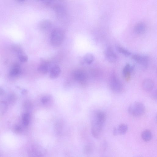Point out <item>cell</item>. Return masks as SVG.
Listing matches in <instances>:
<instances>
[{
    "mask_svg": "<svg viewBox=\"0 0 157 157\" xmlns=\"http://www.w3.org/2000/svg\"><path fill=\"white\" fill-rule=\"evenodd\" d=\"M106 119V116L103 112L98 111L94 116L92 127L93 136L96 139L101 137L103 127Z\"/></svg>",
    "mask_w": 157,
    "mask_h": 157,
    "instance_id": "6da1fadb",
    "label": "cell"
},
{
    "mask_svg": "<svg viewBox=\"0 0 157 157\" xmlns=\"http://www.w3.org/2000/svg\"><path fill=\"white\" fill-rule=\"evenodd\" d=\"M145 110V106L144 104L138 102L132 103L128 108V111L129 114L136 117L142 116L144 113Z\"/></svg>",
    "mask_w": 157,
    "mask_h": 157,
    "instance_id": "7a4b0ae2",
    "label": "cell"
},
{
    "mask_svg": "<svg viewBox=\"0 0 157 157\" xmlns=\"http://www.w3.org/2000/svg\"><path fill=\"white\" fill-rule=\"evenodd\" d=\"M64 37L63 31L59 29H55L52 31L50 36V42L52 45L58 47L62 43Z\"/></svg>",
    "mask_w": 157,
    "mask_h": 157,
    "instance_id": "3957f363",
    "label": "cell"
},
{
    "mask_svg": "<svg viewBox=\"0 0 157 157\" xmlns=\"http://www.w3.org/2000/svg\"><path fill=\"white\" fill-rule=\"evenodd\" d=\"M109 82L110 87L112 91L116 93L122 91L123 84L116 75H112L110 78Z\"/></svg>",
    "mask_w": 157,
    "mask_h": 157,
    "instance_id": "277c9868",
    "label": "cell"
},
{
    "mask_svg": "<svg viewBox=\"0 0 157 157\" xmlns=\"http://www.w3.org/2000/svg\"><path fill=\"white\" fill-rule=\"evenodd\" d=\"M105 55L106 60L111 63L116 62L117 60V55L110 47H108L105 51Z\"/></svg>",
    "mask_w": 157,
    "mask_h": 157,
    "instance_id": "5b68a950",
    "label": "cell"
},
{
    "mask_svg": "<svg viewBox=\"0 0 157 157\" xmlns=\"http://www.w3.org/2000/svg\"><path fill=\"white\" fill-rule=\"evenodd\" d=\"M134 66L127 64L124 67L123 71V75L124 80L129 81L130 79L131 73L134 69Z\"/></svg>",
    "mask_w": 157,
    "mask_h": 157,
    "instance_id": "8992f818",
    "label": "cell"
},
{
    "mask_svg": "<svg viewBox=\"0 0 157 157\" xmlns=\"http://www.w3.org/2000/svg\"><path fill=\"white\" fill-rule=\"evenodd\" d=\"M132 59L139 64L143 66H146L148 64V57L144 55L135 54L132 56Z\"/></svg>",
    "mask_w": 157,
    "mask_h": 157,
    "instance_id": "52a82bcc",
    "label": "cell"
},
{
    "mask_svg": "<svg viewBox=\"0 0 157 157\" xmlns=\"http://www.w3.org/2000/svg\"><path fill=\"white\" fill-rule=\"evenodd\" d=\"M52 66L50 63L44 62L41 64L38 67V70L43 74H46L49 72Z\"/></svg>",
    "mask_w": 157,
    "mask_h": 157,
    "instance_id": "ba28073f",
    "label": "cell"
},
{
    "mask_svg": "<svg viewBox=\"0 0 157 157\" xmlns=\"http://www.w3.org/2000/svg\"><path fill=\"white\" fill-rule=\"evenodd\" d=\"M30 157H41L44 153V150L41 147L33 148L29 151Z\"/></svg>",
    "mask_w": 157,
    "mask_h": 157,
    "instance_id": "9c48e42d",
    "label": "cell"
},
{
    "mask_svg": "<svg viewBox=\"0 0 157 157\" xmlns=\"http://www.w3.org/2000/svg\"><path fill=\"white\" fill-rule=\"evenodd\" d=\"M74 77L76 80L82 83L85 82L87 79L85 73L80 70L75 71L74 73Z\"/></svg>",
    "mask_w": 157,
    "mask_h": 157,
    "instance_id": "30bf717a",
    "label": "cell"
},
{
    "mask_svg": "<svg viewBox=\"0 0 157 157\" xmlns=\"http://www.w3.org/2000/svg\"><path fill=\"white\" fill-rule=\"evenodd\" d=\"M154 84L151 79H147L144 80L142 83V87L144 90L147 92L152 91L153 89Z\"/></svg>",
    "mask_w": 157,
    "mask_h": 157,
    "instance_id": "8fae6325",
    "label": "cell"
},
{
    "mask_svg": "<svg viewBox=\"0 0 157 157\" xmlns=\"http://www.w3.org/2000/svg\"><path fill=\"white\" fill-rule=\"evenodd\" d=\"M61 69L58 65L52 66L50 72V77L52 79L57 78L61 73Z\"/></svg>",
    "mask_w": 157,
    "mask_h": 157,
    "instance_id": "7c38bea8",
    "label": "cell"
},
{
    "mask_svg": "<svg viewBox=\"0 0 157 157\" xmlns=\"http://www.w3.org/2000/svg\"><path fill=\"white\" fill-rule=\"evenodd\" d=\"M146 30V26L143 22H140L137 24L134 27V32L139 34H143Z\"/></svg>",
    "mask_w": 157,
    "mask_h": 157,
    "instance_id": "4fadbf2b",
    "label": "cell"
},
{
    "mask_svg": "<svg viewBox=\"0 0 157 157\" xmlns=\"http://www.w3.org/2000/svg\"><path fill=\"white\" fill-rule=\"evenodd\" d=\"M51 22L48 20L42 21L40 22L39 28L41 30L43 31H47L51 27Z\"/></svg>",
    "mask_w": 157,
    "mask_h": 157,
    "instance_id": "5bb4252c",
    "label": "cell"
},
{
    "mask_svg": "<svg viewBox=\"0 0 157 157\" xmlns=\"http://www.w3.org/2000/svg\"><path fill=\"white\" fill-rule=\"evenodd\" d=\"M21 70L20 65L18 64H15L11 70L10 74L12 77H16L20 74Z\"/></svg>",
    "mask_w": 157,
    "mask_h": 157,
    "instance_id": "9a60e30c",
    "label": "cell"
},
{
    "mask_svg": "<svg viewBox=\"0 0 157 157\" xmlns=\"http://www.w3.org/2000/svg\"><path fill=\"white\" fill-rule=\"evenodd\" d=\"M141 137L144 141L148 142L151 140L152 138V134L150 130H146L142 132Z\"/></svg>",
    "mask_w": 157,
    "mask_h": 157,
    "instance_id": "2e32d148",
    "label": "cell"
},
{
    "mask_svg": "<svg viewBox=\"0 0 157 157\" xmlns=\"http://www.w3.org/2000/svg\"><path fill=\"white\" fill-rule=\"evenodd\" d=\"M118 135H123L127 131L128 127L125 124H121L119 125L117 128H116Z\"/></svg>",
    "mask_w": 157,
    "mask_h": 157,
    "instance_id": "e0dca14e",
    "label": "cell"
},
{
    "mask_svg": "<svg viewBox=\"0 0 157 157\" xmlns=\"http://www.w3.org/2000/svg\"><path fill=\"white\" fill-rule=\"evenodd\" d=\"M95 59L94 55L91 54H87L84 57V62L88 64H91L94 61Z\"/></svg>",
    "mask_w": 157,
    "mask_h": 157,
    "instance_id": "ac0fdd59",
    "label": "cell"
},
{
    "mask_svg": "<svg viewBox=\"0 0 157 157\" xmlns=\"http://www.w3.org/2000/svg\"><path fill=\"white\" fill-rule=\"evenodd\" d=\"M8 108L7 103L5 101L0 103V114L3 115L6 111Z\"/></svg>",
    "mask_w": 157,
    "mask_h": 157,
    "instance_id": "d6986e66",
    "label": "cell"
},
{
    "mask_svg": "<svg viewBox=\"0 0 157 157\" xmlns=\"http://www.w3.org/2000/svg\"><path fill=\"white\" fill-rule=\"evenodd\" d=\"M30 115L29 113L24 114L22 116V121L24 125L28 126L30 123Z\"/></svg>",
    "mask_w": 157,
    "mask_h": 157,
    "instance_id": "ffe728a7",
    "label": "cell"
},
{
    "mask_svg": "<svg viewBox=\"0 0 157 157\" xmlns=\"http://www.w3.org/2000/svg\"><path fill=\"white\" fill-rule=\"evenodd\" d=\"M118 51L119 52L125 56H129L131 55V53L128 51L121 47H118L117 48Z\"/></svg>",
    "mask_w": 157,
    "mask_h": 157,
    "instance_id": "44dd1931",
    "label": "cell"
},
{
    "mask_svg": "<svg viewBox=\"0 0 157 157\" xmlns=\"http://www.w3.org/2000/svg\"><path fill=\"white\" fill-rule=\"evenodd\" d=\"M19 58L21 62H26L28 60V56L24 55H19Z\"/></svg>",
    "mask_w": 157,
    "mask_h": 157,
    "instance_id": "7402d4cb",
    "label": "cell"
},
{
    "mask_svg": "<svg viewBox=\"0 0 157 157\" xmlns=\"http://www.w3.org/2000/svg\"><path fill=\"white\" fill-rule=\"evenodd\" d=\"M14 50L19 54H20V55H21V54L22 53V49L19 46H15L14 47Z\"/></svg>",
    "mask_w": 157,
    "mask_h": 157,
    "instance_id": "603a6c76",
    "label": "cell"
},
{
    "mask_svg": "<svg viewBox=\"0 0 157 157\" xmlns=\"http://www.w3.org/2000/svg\"><path fill=\"white\" fill-rule=\"evenodd\" d=\"M50 100V98L47 96H44L41 99V101L43 104L47 103Z\"/></svg>",
    "mask_w": 157,
    "mask_h": 157,
    "instance_id": "cb8c5ba5",
    "label": "cell"
},
{
    "mask_svg": "<svg viewBox=\"0 0 157 157\" xmlns=\"http://www.w3.org/2000/svg\"><path fill=\"white\" fill-rule=\"evenodd\" d=\"M151 97L154 99H156L157 93L156 90L152 91L151 94Z\"/></svg>",
    "mask_w": 157,
    "mask_h": 157,
    "instance_id": "d4e9b609",
    "label": "cell"
},
{
    "mask_svg": "<svg viewBox=\"0 0 157 157\" xmlns=\"http://www.w3.org/2000/svg\"><path fill=\"white\" fill-rule=\"evenodd\" d=\"M85 152L87 153L90 152L92 150V149L90 146H87L85 148Z\"/></svg>",
    "mask_w": 157,
    "mask_h": 157,
    "instance_id": "484cf974",
    "label": "cell"
},
{
    "mask_svg": "<svg viewBox=\"0 0 157 157\" xmlns=\"http://www.w3.org/2000/svg\"><path fill=\"white\" fill-rule=\"evenodd\" d=\"M15 131L18 132H20L22 130L21 127L19 125H17L15 127Z\"/></svg>",
    "mask_w": 157,
    "mask_h": 157,
    "instance_id": "4316f807",
    "label": "cell"
},
{
    "mask_svg": "<svg viewBox=\"0 0 157 157\" xmlns=\"http://www.w3.org/2000/svg\"><path fill=\"white\" fill-rule=\"evenodd\" d=\"M15 96L13 95L10 96L9 97V100L10 102H13L15 100Z\"/></svg>",
    "mask_w": 157,
    "mask_h": 157,
    "instance_id": "83f0119b",
    "label": "cell"
},
{
    "mask_svg": "<svg viewBox=\"0 0 157 157\" xmlns=\"http://www.w3.org/2000/svg\"><path fill=\"white\" fill-rule=\"evenodd\" d=\"M5 93L4 90L1 87H0V96H3L4 94Z\"/></svg>",
    "mask_w": 157,
    "mask_h": 157,
    "instance_id": "f1b7e54d",
    "label": "cell"
},
{
    "mask_svg": "<svg viewBox=\"0 0 157 157\" xmlns=\"http://www.w3.org/2000/svg\"></svg>",
    "mask_w": 157,
    "mask_h": 157,
    "instance_id": "f546056e",
    "label": "cell"
}]
</instances>
